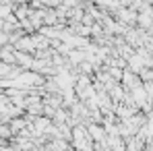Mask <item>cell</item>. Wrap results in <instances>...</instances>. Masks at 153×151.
<instances>
[{
  "label": "cell",
  "instance_id": "cell-1",
  "mask_svg": "<svg viewBox=\"0 0 153 151\" xmlns=\"http://www.w3.org/2000/svg\"><path fill=\"white\" fill-rule=\"evenodd\" d=\"M15 50L17 52H35L37 50V46H35V37L33 35H23L17 44H15Z\"/></svg>",
  "mask_w": 153,
  "mask_h": 151
},
{
  "label": "cell",
  "instance_id": "cell-2",
  "mask_svg": "<svg viewBox=\"0 0 153 151\" xmlns=\"http://www.w3.org/2000/svg\"><path fill=\"white\" fill-rule=\"evenodd\" d=\"M48 147H50L52 151H75V149H73V145H71L68 141H62V139H54Z\"/></svg>",
  "mask_w": 153,
  "mask_h": 151
},
{
  "label": "cell",
  "instance_id": "cell-3",
  "mask_svg": "<svg viewBox=\"0 0 153 151\" xmlns=\"http://www.w3.org/2000/svg\"><path fill=\"white\" fill-rule=\"evenodd\" d=\"M122 81H124V87H128V89H134V87H139V79L132 75L130 71H124V75H122Z\"/></svg>",
  "mask_w": 153,
  "mask_h": 151
},
{
  "label": "cell",
  "instance_id": "cell-4",
  "mask_svg": "<svg viewBox=\"0 0 153 151\" xmlns=\"http://www.w3.org/2000/svg\"><path fill=\"white\" fill-rule=\"evenodd\" d=\"M68 60H71L75 66L83 64V62H85V52H83V50H73L71 54H68Z\"/></svg>",
  "mask_w": 153,
  "mask_h": 151
}]
</instances>
